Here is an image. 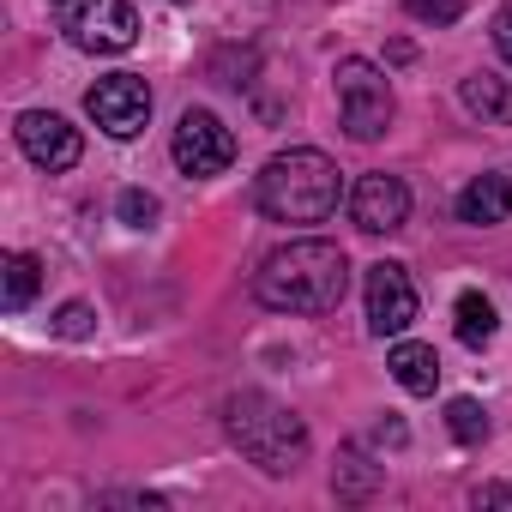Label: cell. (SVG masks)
I'll list each match as a JSON object with an SVG mask.
<instances>
[{"instance_id":"44dd1931","label":"cell","mask_w":512,"mask_h":512,"mask_svg":"<svg viewBox=\"0 0 512 512\" xmlns=\"http://www.w3.org/2000/svg\"><path fill=\"white\" fill-rule=\"evenodd\" d=\"M488 31H494V49H500V61L512 67V0H506L500 13H494V25H488Z\"/></svg>"},{"instance_id":"7402d4cb","label":"cell","mask_w":512,"mask_h":512,"mask_svg":"<svg viewBox=\"0 0 512 512\" xmlns=\"http://www.w3.org/2000/svg\"><path fill=\"white\" fill-rule=\"evenodd\" d=\"M476 506H512V482H488V488H476Z\"/></svg>"},{"instance_id":"603a6c76","label":"cell","mask_w":512,"mask_h":512,"mask_svg":"<svg viewBox=\"0 0 512 512\" xmlns=\"http://www.w3.org/2000/svg\"><path fill=\"white\" fill-rule=\"evenodd\" d=\"M175 7H187V0H175Z\"/></svg>"},{"instance_id":"e0dca14e","label":"cell","mask_w":512,"mask_h":512,"mask_svg":"<svg viewBox=\"0 0 512 512\" xmlns=\"http://www.w3.org/2000/svg\"><path fill=\"white\" fill-rule=\"evenodd\" d=\"M332 488H338L344 500H368V494L380 488V464H362V452H344V464L332 470Z\"/></svg>"},{"instance_id":"5bb4252c","label":"cell","mask_w":512,"mask_h":512,"mask_svg":"<svg viewBox=\"0 0 512 512\" xmlns=\"http://www.w3.org/2000/svg\"><path fill=\"white\" fill-rule=\"evenodd\" d=\"M452 332H458V344H464V350H488V344H494V332H500L494 302H488L482 290H464V296L452 302Z\"/></svg>"},{"instance_id":"5b68a950","label":"cell","mask_w":512,"mask_h":512,"mask_svg":"<svg viewBox=\"0 0 512 512\" xmlns=\"http://www.w3.org/2000/svg\"><path fill=\"white\" fill-rule=\"evenodd\" d=\"M55 25L85 55H127L139 43V13L127 0H55Z\"/></svg>"},{"instance_id":"ffe728a7","label":"cell","mask_w":512,"mask_h":512,"mask_svg":"<svg viewBox=\"0 0 512 512\" xmlns=\"http://www.w3.org/2000/svg\"><path fill=\"white\" fill-rule=\"evenodd\" d=\"M404 13L416 25H458L464 19V0H404Z\"/></svg>"},{"instance_id":"4fadbf2b","label":"cell","mask_w":512,"mask_h":512,"mask_svg":"<svg viewBox=\"0 0 512 512\" xmlns=\"http://www.w3.org/2000/svg\"><path fill=\"white\" fill-rule=\"evenodd\" d=\"M458 103H464L482 127H512V79L470 73V79H458Z\"/></svg>"},{"instance_id":"277c9868","label":"cell","mask_w":512,"mask_h":512,"mask_svg":"<svg viewBox=\"0 0 512 512\" xmlns=\"http://www.w3.org/2000/svg\"><path fill=\"white\" fill-rule=\"evenodd\" d=\"M332 85H338V115H344V133H350L356 145H374V139L392 127V115H398V103H392V79H386L374 61L344 55V61L332 67Z\"/></svg>"},{"instance_id":"3957f363","label":"cell","mask_w":512,"mask_h":512,"mask_svg":"<svg viewBox=\"0 0 512 512\" xmlns=\"http://www.w3.org/2000/svg\"><path fill=\"white\" fill-rule=\"evenodd\" d=\"M253 199L272 223H320L338 211V163L314 145H296V151H278L260 181H253Z\"/></svg>"},{"instance_id":"7a4b0ae2","label":"cell","mask_w":512,"mask_h":512,"mask_svg":"<svg viewBox=\"0 0 512 512\" xmlns=\"http://www.w3.org/2000/svg\"><path fill=\"white\" fill-rule=\"evenodd\" d=\"M223 434H229V446L247 464H260L266 476H290L308 458V422L290 404H278L272 392H235L223 404Z\"/></svg>"},{"instance_id":"2e32d148","label":"cell","mask_w":512,"mask_h":512,"mask_svg":"<svg viewBox=\"0 0 512 512\" xmlns=\"http://www.w3.org/2000/svg\"><path fill=\"white\" fill-rule=\"evenodd\" d=\"M446 434H452L458 446H482V440H488V410H482L476 398H452V404H446Z\"/></svg>"},{"instance_id":"30bf717a","label":"cell","mask_w":512,"mask_h":512,"mask_svg":"<svg viewBox=\"0 0 512 512\" xmlns=\"http://www.w3.org/2000/svg\"><path fill=\"white\" fill-rule=\"evenodd\" d=\"M350 217H356L362 235H392V229L410 223V187H404L398 175L374 169V175L356 181V193H350Z\"/></svg>"},{"instance_id":"52a82bcc","label":"cell","mask_w":512,"mask_h":512,"mask_svg":"<svg viewBox=\"0 0 512 512\" xmlns=\"http://www.w3.org/2000/svg\"><path fill=\"white\" fill-rule=\"evenodd\" d=\"M85 115L109 133V139H139L151 121V85L139 73H109L85 91Z\"/></svg>"},{"instance_id":"d6986e66","label":"cell","mask_w":512,"mask_h":512,"mask_svg":"<svg viewBox=\"0 0 512 512\" xmlns=\"http://www.w3.org/2000/svg\"><path fill=\"white\" fill-rule=\"evenodd\" d=\"M115 211H121V223H127V229H151L163 205H157V193H145V187H127Z\"/></svg>"},{"instance_id":"6da1fadb","label":"cell","mask_w":512,"mask_h":512,"mask_svg":"<svg viewBox=\"0 0 512 512\" xmlns=\"http://www.w3.org/2000/svg\"><path fill=\"white\" fill-rule=\"evenodd\" d=\"M344 290H350V260L338 241H320V235L278 247L260 266V278H253V296L272 314H332Z\"/></svg>"},{"instance_id":"7c38bea8","label":"cell","mask_w":512,"mask_h":512,"mask_svg":"<svg viewBox=\"0 0 512 512\" xmlns=\"http://www.w3.org/2000/svg\"><path fill=\"white\" fill-rule=\"evenodd\" d=\"M386 368H392V380H398L410 398H428V392L440 386V356H434V344H410V338H398V344L386 350Z\"/></svg>"},{"instance_id":"9c48e42d","label":"cell","mask_w":512,"mask_h":512,"mask_svg":"<svg viewBox=\"0 0 512 512\" xmlns=\"http://www.w3.org/2000/svg\"><path fill=\"white\" fill-rule=\"evenodd\" d=\"M13 133H19V151H25L37 169H49V175L73 169V163L85 157V139H79V127H73L67 115H55V109H25Z\"/></svg>"},{"instance_id":"8fae6325","label":"cell","mask_w":512,"mask_h":512,"mask_svg":"<svg viewBox=\"0 0 512 512\" xmlns=\"http://www.w3.org/2000/svg\"><path fill=\"white\" fill-rule=\"evenodd\" d=\"M506 217H512V175L488 169V175H470V181L458 187V223L494 229V223H506Z\"/></svg>"},{"instance_id":"ac0fdd59","label":"cell","mask_w":512,"mask_h":512,"mask_svg":"<svg viewBox=\"0 0 512 512\" xmlns=\"http://www.w3.org/2000/svg\"><path fill=\"white\" fill-rule=\"evenodd\" d=\"M91 332H97V308H91V302H61V308H55V338L85 344Z\"/></svg>"},{"instance_id":"ba28073f","label":"cell","mask_w":512,"mask_h":512,"mask_svg":"<svg viewBox=\"0 0 512 512\" xmlns=\"http://www.w3.org/2000/svg\"><path fill=\"white\" fill-rule=\"evenodd\" d=\"M362 296H368V332L374 338H404L416 326V284H410V272L398 260L368 266V290Z\"/></svg>"},{"instance_id":"9a60e30c","label":"cell","mask_w":512,"mask_h":512,"mask_svg":"<svg viewBox=\"0 0 512 512\" xmlns=\"http://www.w3.org/2000/svg\"><path fill=\"white\" fill-rule=\"evenodd\" d=\"M37 284H43V266L31 253H7V260H0V308L7 314H25L37 302Z\"/></svg>"},{"instance_id":"8992f818","label":"cell","mask_w":512,"mask_h":512,"mask_svg":"<svg viewBox=\"0 0 512 512\" xmlns=\"http://www.w3.org/2000/svg\"><path fill=\"white\" fill-rule=\"evenodd\" d=\"M169 157H175V169H181V175L211 181V175H223V169L235 163V133H229L211 109H187V115L175 121Z\"/></svg>"}]
</instances>
